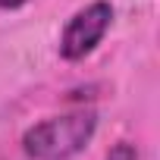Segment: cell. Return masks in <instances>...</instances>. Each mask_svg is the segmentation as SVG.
<instances>
[{
    "mask_svg": "<svg viewBox=\"0 0 160 160\" xmlns=\"http://www.w3.org/2000/svg\"><path fill=\"white\" fill-rule=\"evenodd\" d=\"M94 132H98V113L88 107L47 116L32 129H25L22 154L28 160H72L91 144Z\"/></svg>",
    "mask_w": 160,
    "mask_h": 160,
    "instance_id": "1",
    "label": "cell"
},
{
    "mask_svg": "<svg viewBox=\"0 0 160 160\" xmlns=\"http://www.w3.org/2000/svg\"><path fill=\"white\" fill-rule=\"evenodd\" d=\"M113 25V7L107 0H94V3L82 7L78 13H72V19L63 25L60 35V57L75 63V60H85L110 32Z\"/></svg>",
    "mask_w": 160,
    "mask_h": 160,
    "instance_id": "2",
    "label": "cell"
},
{
    "mask_svg": "<svg viewBox=\"0 0 160 160\" xmlns=\"http://www.w3.org/2000/svg\"><path fill=\"white\" fill-rule=\"evenodd\" d=\"M107 160H138V148H135V144H129V141H119V144H113V148H110Z\"/></svg>",
    "mask_w": 160,
    "mask_h": 160,
    "instance_id": "3",
    "label": "cell"
},
{
    "mask_svg": "<svg viewBox=\"0 0 160 160\" xmlns=\"http://www.w3.org/2000/svg\"><path fill=\"white\" fill-rule=\"evenodd\" d=\"M25 3H28V0H0V10H19Z\"/></svg>",
    "mask_w": 160,
    "mask_h": 160,
    "instance_id": "4",
    "label": "cell"
}]
</instances>
